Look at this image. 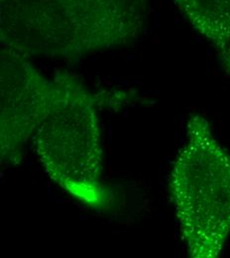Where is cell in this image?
<instances>
[{"mask_svg":"<svg viewBox=\"0 0 230 258\" xmlns=\"http://www.w3.org/2000/svg\"><path fill=\"white\" fill-rule=\"evenodd\" d=\"M150 0H0L2 47L30 58L76 59L130 44Z\"/></svg>","mask_w":230,"mask_h":258,"instance_id":"6da1fadb","label":"cell"},{"mask_svg":"<svg viewBox=\"0 0 230 258\" xmlns=\"http://www.w3.org/2000/svg\"><path fill=\"white\" fill-rule=\"evenodd\" d=\"M170 191L190 256H219L230 237V154L200 115L188 122Z\"/></svg>","mask_w":230,"mask_h":258,"instance_id":"7a4b0ae2","label":"cell"},{"mask_svg":"<svg viewBox=\"0 0 230 258\" xmlns=\"http://www.w3.org/2000/svg\"><path fill=\"white\" fill-rule=\"evenodd\" d=\"M49 109L34 132L35 152L49 177L89 206L105 202L97 98L74 76L60 73Z\"/></svg>","mask_w":230,"mask_h":258,"instance_id":"3957f363","label":"cell"},{"mask_svg":"<svg viewBox=\"0 0 230 258\" xmlns=\"http://www.w3.org/2000/svg\"><path fill=\"white\" fill-rule=\"evenodd\" d=\"M0 91L1 161L17 165L49 109L55 82L37 71L27 56L2 47Z\"/></svg>","mask_w":230,"mask_h":258,"instance_id":"277c9868","label":"cell"},{"mask_svg":"<svg viewBox=\"0 0 230 258\" xmlns=\"http://www.w3.org/2000/svg\"><path fill=\"white\" fill-rule=\"evenodd\" d=\"M191 26L217 50L230 45V0H174Z\"/></svg>","mask_w":230,"mask_h":258,"instance_id":"5b68a950","label":"cell"},{"mask_svg":"<svg viewBox=\"0 0 230 258\" xmlns=\"http://www.w3.org/2000/svg\"><path fill=\"white\" fill-rule=\"evenodd\" d=\"M218 53H219V58L222 66L230 75V45L225 48L218 50Z\"/></svg>","mask_w":230,"mask_h":258,"instance_id":"8992f818","label":"cell"}]
</instances>
